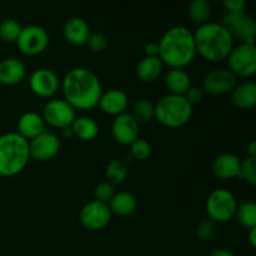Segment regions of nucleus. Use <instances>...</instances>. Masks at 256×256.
Wrapping results in <instances>:
<instances>
[{
  "label": "nucleus",
  "instance_id": "f257e3e1",
  "mask_svg": "<svg viewBox=\"0 0 256 256\" xmlns=\"http://www.w3.org/2000/svg\"><path fill=\"white\" fill-rule=\"evenodd\" d=\"M64 100L75 110H90L98 106L102 94V84L92 70L74 68L69 70L60 82Z\"/></svg>",
  "mask_w": 256,
  "mask_h": 256
},
{
  "label": "nucleus",
  "instance_id": "f03ea898",
  "mask_svg": "<svg viewBox=\"0 0 256 256\" xmlns=\"http://www.w3.org/2000/svg\"><path fill=\"white\" fill-rule=\"evenodd\" d=\"M159 44V59L172 69H184L195 59L194 34L186 26L170 28Z\"/></svg>",
  "mask_w": 256,
  "mask_h": 256
},
{
  "label": "nucleus",
  "instance_id": "7ed1b4c3",
  "mask_svg": "<svg viewBox=\"0 0 256 256\" xmlns=\"http://www.w3.org/2000/svg\"><path fill=\"white\" fill-rule=\"evenodd\" d=\"M192 34L196 54L210 62L226 60L228 55L235 46L234 38L220 22H205L198 26Z\"/></svg>",
  "mask_w": 256,
  "mask_h": 256
},
{
  "label": "nucleus",
  "instance_id": "20e7f679",
  "mask_svg": "<svg viewBox=\"0 0 256 256\" xmlns=\"http://www.w3.org/2000/svg\"><path fill=\"white\" fill-rule=\"evenodd\" d=\"M30 160L29 142L18 132L0 136V175L12 178L20 174Z\"/></svg>",
  "mask_w": 256,
  "mask_h": 256
},
{
  "label": "nucleus",
  "instance_id": "39448f33",
  "mask_svg": "<svg viewBox=\"0 0 256 256\" xmlns=\"http://www.w3.org/2000/svg\"><path fill=\"white\" fill-rule=\"evenodd\" d=\"M192 115V106L184 96L168 94L154 105V118L166 128H182Z\"/></svg>",
  "mask_w": 256,
  "mask_h": 256
},
{
  "label": "nucleus",
  "instance_id": "423d86ee",
  "mask_svg": "<svg viewBox=\"0 0 256 256\" xmlns=\"http://www.w3.org/2000/svg\"><path fill=\"white\" fill-rule=\"evenodd\" d=\"M236 209V198L228 189L214 190L206 199L208 216L214 222H230L235 216Z\"/></svg>",
  "mask_w": 256,
  "mask_h": 256
},
{
  "label": "nucleus",
  "instance_id": "0eeeda50",
  "mask_svg": "<svg viewBox=\"0 0 256 256\" xmlns=\"http://www.w3.org/2000/svg\"><path fill=\"white\" fill-rule=\"evenodd\" d=\"M15 42L20 52L28 56H35L46 50L49 45V34L39 25H28L22 28Z\"/></svg>",
  "mask_w": 256,
  "mask_h": 256
},
{
  "label": "nucleus",
  "instance_id": "6e6552de",
  "mask_svg": "<svg viewBox=\"0 0 256 256\" xmlns=\"http://www.w3.org/2000/svg\"><path fill=\"white\" fill-rule=\"evenodd\" d=\"M40 115H42L45 125L60 130L72 126L76 118L74 108L64 99L49 100L44 105Z\"/></svg>",
  "mask_w": 256,
  "mask_h": 256
},
{
  "label": "nucleus",
  "instance_id": "1a4fd4ad",
  "mask_svg": "<svg viewBox=\"0 0 256 256\" xmlns=\"http://www.w3.org/2000/svg\"><path fill=\"white\" fill-rule=\"evenodd\" d=\"M229 70L235 76L250 78L256 72V49L248 44L232 48L226 58Z\"/></svg>",
  "mask_w": 256,
  "mask_h": 256
},
{
  "label": "nucleus",
  "instance_id": "9d476101",
  "mask_svg": "<svg viewBox=\"0 0 256 256\" xmlns=\"http://www.w3.org/2000/svg\"><path fill=\"white\" fill-rule=\"evenodd\" d=\"M220 24L230 32L232 38H239L244 44L255 46L256 24L255 20L245 12L239 14H226L222 16Z\"/></svg>",
  "mask_w": 256,
  "mask_h": 256
},
{
  "label": "nucleus",
  "instance_id": "9b49d317",
  "mask_svg": "<svg viewBox=\"0 0 256 256\" xmlns=\"http://www.w3.org/2000/svg\"><path fill=\"white\" fill-rule=\"evenodd\" d=\"M112 215L109 205L92 200L86 202L80 210V222L85 229L98 232L109 225Z\"/></svg>",
  "mask_w": 256,
  "mask_h": 256
},
{
  "label": "nucleus",
  "instance_id": "f8f14e48",
  "mask_svg": "<svg viewBox=\"0 0 256 256\" xmlns=\"http://www.w3.org/2000/svg\"><path fill=\"white\" fill-rule=\"evenodd\" d=\"M62 148L59 138L54 132L45 130L39 136L34 138L29 142L30 159L36 162H49L56 156Z\"/></svg>",
  "mask_w": 256,
  "mask_h": 256
},
{
  "label": "nucleus",
  "instance_id": "ddd939ff",
  "mask_svg": "<svg viewBox=\"0 0 256 256\" xmlns=\"http://www.w3.org/2000/svg\"><path fill=\"white\" fill-rule=\"evenodd\" d=\"M236 86V76L229 69H214L202 78V92L210 95H224Z\"/></svg>",
  "mask_w": 256,
  "mask_h": 256
},
{
  "label": "nucleus",
  "instance_id": "4468645a",
  "mask_svg": "<svg viewBox=\"0 0 256 256\" xmlns=\"http://www.w3.org/2000/svg\"><path fill=\"white\" fill-rule=\"evenodd\" d=\"M29 86L30 90L38 96L52 98L60 89V79L52 70L40 68L30 75Z\"/></svg>",
  "mask_w": 256,
  "mask_h": 256
},
{
  "label": "nucleus",
  "instance_id": "2eb2a0df",
  "mask_svg": "<svg viewBox=\"0 0 256 256\" xmlns=\"http://www.w3.org/2000/svg\"><path fill=\"white\" fill-rule=\"evenodd\" d=\"M112 135L119 144L130 145L139 138V124L126 112L118 115L112 122Z\"/></svg>",
  "mask_w": 256,
  "mask_h": 256
},
{
  "label": "nucleus",
  "instance_id": "dca6fc26",
  "mask_svg": "<svg viewBox=\"0 0 256 256\" xmlns=\"http://www.w3.org/2000/svg\"><path fill=\"white\" fill-rule=\"evenodd\" d=\"M128 104H129V99L122 90L110 89L106 92H102L99 102H98V106L105 114L118 116V115L124 114Z\"/></svg>",
  "mask_w": 256,
  "mask_h": 256
},
{
  "label": "nucleus",
  "instance_id": "f3484780",
  "mask_svg": "<svg viewBox=\"0 0 256 256\" xmlns=\"http://www.w3.org/2000/svg\"><path fill=\"white\" fill-rule=\"evenodd\" d=\"M62 32H64V38L66 39V42L75 46H82V45L86 44L88 39L92 34L86 20L79 16H72L68 19L64 24Z\"/></svg>",
  "mask_w": 256,
  "mask_h": 256
},
{
  "label": "nucleus",
  "instance_id": "a211bd4d",
  "mask_svg": "<svg viewBox=\"0 0 256 256\" xmlns=\"http://www.w3.org/2000/svg\"><path fill=\"white\" fill-rule=\"evenodd\" d=\"M240 164L242 160L238 155L232 152H225L219 155L212 162V174L222 180H230L239 178Z\"/></svg>",
  "mask_w": 256,
  "mask_h": 256
},
{
  "label": "nucleus",
  "instance_id": "6ab92c4d",
  "mask_svg": "<svg viewBox=\"0 0 256 256\" xmlns=\"http://www.w3.org/2000/svg\"><path fill=\"white\" fill-rule=\"evenodd\" d=\"M26 75V66L16 58H6L0 62V82L8 86L20 84Z\"/></svg>",
  "mask_w": 256,
  "mask_h": 256
},
{
  "label": "nucleus",
  "instance_id": "aec40b11",
  "mask_svg": "<svg viewBox=\"0 0 256 256\" xmlns=\"http://www.w3.org/2000/svg\"><path fill=\"white\" fill-rule=\"evenodd\" d=\"M45 126L46 125H45L42 115L34 112H28L22 114L18 120V134L30 142L34 138L39 136L42 132H44L46 130Z\"/></svg>",
  "mask_w": 256,
  "mask_h": 256
},
{
  "label": "nucleus",
  "instance_id": "412c9836",
  "mask_svg": "<svg viewBox=\"0 0 256 256\" xmlns=\"http://www.w3.org/2000/svg\"><path fill=\"white\" fill-rule=\"evenodd\" d=\"M232 102L235 108L250 110L256 106V85L248 82L236 85L232 92Z\"/></svg>",
  "mask_w": 256,
  "mask_h": 256
},
{
  "label": "nucleus",
  "instance_id": "4be33fe9",
  "mask_svg": "<svg viewBox=\"0 0 256 256\" xmlns=\"http://www.w3.org/2000/svg\"><path fill=\"white\" fill-rule=\"evenodd\" d=\"M108 205H109L112 214L119 215V216H128L136 210L138 200L132 192H120L114 194V196L112 198Z\"/></svg>",
  "mask_w": 256,
  "mask_h": 256
},
{
  "label": "nucleus",
  "instance_id": "5701e85b",
  "mask_svg": "<svg viewBox=\"0 0 256 256\" xmlns=\"http://www.w3.org/2000/svg\"><path fill=\"white\" fill-rule=\"evenodd\" d=\"M165 85L170 94L184 96L192 88V79L184 69H172L165 76Z\"/></svg>",
  "mask_w": 256,
  "mask_h": 256
},
{
  "label": "nucleus",
  "instance_id": "b1692460",
  "mask_svg": "<svg viewBox=\"0 0 256 256\" xmlns=\"http://www.w3.org/2000/svg\"><path fill=\"white\" fill-rule=\"evenodd\" d=\"M162 68H164V64L159 59V56H144L136 65V76L142 82H152L160 76Z\"/></svg>",
  "mask_w": 256,
  "mask_h": 256
},
{
  "label": "nucleus",
  "instance_id": "393cba45",
  "mask_svg": "<svg viewBox=\"0 0 256 256\" xmlns=\"http://www.w3.org/2000/svg\"><path fill=\"white\" fill-rule=\"evenodd\" d=\"M72 130L74 136L79 138L80 140L89 142L95 139L99 134V125L94 119L89 116L75 118L74 122L72 124Z\"/></svg>",
  "mask_w": 256,
  "mask_h": 256
},
{
  "label": "nucleus",
  "instance_id": "a878e982",
  "mask_svg": "<svg viewBox=\"0 0 256 256\" xmlns=\"http://www.w3.org/2000/svg\"><path fill=\"white\" fill-rule=\"evenodd\" d=\"M189 18L194 24L202 25L208 22L212 15V5L208 0H194L189 5Z\"/></svg>",
  "mask_w": 256,
  "mask_h": 256
},
{
  "label": "nucleus",
  "instance_id": "bb28decb",
  "mask_svg": "<svg viewBox=\"0 0 256 256\" xmlns=\"http://www.w3.org/2000/svg\"><path fill=\"white\" fill-rule=\"evenodd\" d=\"M235 216L238 218L239 224L245 229L250 230L256 228V204L254 202H244L238 205Z\"/></svg>",
  "mask_w": 256,
  "mask_h": 256
},
{
  "label": "nucleus",
  "instance_id": "cd10ccee",
  "mask_svg": "<svg viewBox=\"0 0 256 256\" xmlns=\"http://www.w3.org/2000/svg\"><path fill=\"white\" fill-rule=\"evenodd\" d=\"M132 115L138 124H145L154 119V104L148 99H139L134 102Z\"/></svg>",
  "mask_w": 256,
  "mask_h": 256
},
{
  "label": "nucleus",
  "instance_id": "c85d7f7f",
  "mask_svg": "<svg viewBox=\"0 0 256 256\" xmlns=\"http://www.w3.org/2000/svg\"><path fill=\"white\" fill-rule=\"evenodd\" d=\"M105 176L106 182L112 185L122 184L128 176V166L125 162L119 159L112 160L105 169Z\"/></svg>",
  "mask_w": 256,
  "mask_h": 256
},
{
  "label": "nucleus",
  "instance_id": "c756f323",
  "mask_svg": "<svg viewBox=\"0 0 256 256\" xmlns=\"http://www.w3.org/2000/svg\"><path fill=\"white\" fill-rule=\"evenodd\" d=\"M22 26L15 19H5L0 22V39L5 42H15Z\"/></svg>",
  "mask_w": 256,
  "mask_h": 256
},
{
  "label": "nucleus",
  "instance_id": "7c9ffc66",
  "mask_svg": "<svg viewBox=\"0 0 256 256\" xmlns=\"http://www.w3.org/2000/svg\"><path fill=\"white\" fill-rule=\"evenodd\" d=\"M240 179L249 182L252 186L256 185V158L248 156L246 159L242 160L239 172Z\"/></svg>",
  "mask_w": 256,
  "mask_h": 256
},
{
  "label": "nucleus",
  "instance_id": "2f4dec72",
  "mask_svg": "<svg viewBox=\"0 0 256 256\" xmlns=\"http://www.w3.org/2000/svg\"><path fill=\"white\" fill-rule=\"evenodd\" d=\"M130 152H132V156L134 159L144 162V160L149 159L150 155H152V146L146 140L138 138L135 142L130 144Z\"/></svg>",
  "mask_w": 256,
  "mask_h": 256
},
{
  "label": "nucleus",
  "instance_id": "473e14b6",
  "mask_svg": "<svg viewBox=\"0 0 256 256\" xmlns=\"http://www.w3.org/2000/svg\"><path fill=\"white\" fill-rule=\"evenodd\" d=\"M114 186L108 182H100L94 189L95 200L100 202H104V204H109V202L114 196Z\"/></svg>",
  "mask_w": 256,
  "mask_h": 256
},
{
  "label": "nucleus",
  "instance_id": "72a5a7b5",
  "mask_svg": "<svg viewBox=\"0 0 256 256\" xmlns=\"http://www.w3.org/2000/svg\"><path fill=\"white\" fill-rule=\"evenodd\" d=\"M88 48L92 52H102L108 46V38L102 32H92L86 42Z\"/></svg>",
  "mask_w": 256,
  "mask_h": 256
},
{
  "label": "nucleus",
  "instance_id": "f704fd0d",
  "mask_svg": "<svg viewBox=\"0 0 256 256\" xmlns=\"http://www.w3.org/2000/svg\"><path fill=\"white\" fill-rule=\"evenodd\" d=\"M215 230V222L208 218V219L200 220L199 224L196 225L195 229V234H196L198 239L200 240H209L212 236Z\"/></svg>",
  "mask_w": 256,
  "mask_h": 256
},
{
  "label": "nucleus",
  "instance_id": "c9c22d12",
  "mask_svg": "<svg viewBox=\"0 0 256 256\" xmlns=\"http://www.w3.org/2000/svg\"><path fill=\"white\" fill-rule=\"evenodd\" d=\"M245 2L244 0H224L222 2V6L226 9L228 14H239V12H244L245 9Z\"/></svg>",
  "mask_w": 256,
  "mask_h": 256
},
{
  "label": "nucleus",
  "instance_id": "e433bc0d",
  "mask_svg": "<svg viewBox=\"0 0 256 256\" xmlns=\"http://www.w3.org/2000/svg\"><path fill=\"white\" fill-rule=\"evenodd\" d=\"M202 96H204V92H202V89H200V88H196V86L190 88V89L186 92V94L184 95L186 102H189L192 106L195 104H199V102L202 100Z\"/></svg>",
  "mask_w": 256,
  "mask_h": 256
},
{
  "label": "nucleus",
  "instance_id": "4c0bfd02",
  "mask_svg": "<svg viewBox=\"0 0 256 256\" xmlns=\"http://www.w3.org/2000/svg\"><path fill=\"white\" fill-rule=\"evenodd\" d=\"M144 52H145V56H149V58L159 56V44H158V42H149V44H146V46H145Z\"/></svg>",
  "mask_w": 256,
  "mask_h": 256
},
{
  "label": "nucleus",
  "instance_id": "58836bf2",
  "mask_svg": "<svg viewBox=\"0 0 256 256\" xmlns=\"http://www.w3.org/2000/svg\"><path fill=\"white\" fill-rule=\"evenodd\" d=\"M210 256H235L234 252H230L229 249H225V248H219V249L212 250Z\"/></svg>",
  "mask_w": 256,
  "mask_h": 256
},
{
  "label": "nucleus",
  "instance_id": "ea45409f",
  "mask_svg": "<svg viewBox=\"0 0 256 256\" xmlns=\"http://www.w3.org/2000/svg\"><path fill=\"white\" fill-rule=\"evenodd\" d=\"M248 156L256 158V142L254 140L250 142V144L248 145Z\"/></svg>",
  "mask_w": 256,
  "mask_h": 256
},
{
  "label": "nucleus",
  "instance_id": "a19ab883",
  "mask_svg": "<svg viewBox=\"0 0 256 256\" xmlns=\"http://www.w3.org/2000/svg\"><path fill=\"white\" fill-rule=\"evenodd\" d=\"M249 242L252 248L256 246V228L249 230Z\"/></svg>",
  "mask_w": 256,
  "mask_h": 256
},
{
  "label": "nucleus",
  "instance_id": "79ce46f5",
  "mask_svg": "<svg viewBox=\"0 0 256 256\" xmlns=\"http://www.w3.org/2000/svg\"><path fill=\"white\" fill-rule=\"evenodd\" d=\"M62 138H65V139H72V138L74 136V132H72V126L62 129Z\"/></svg>",
  "mask_w": 256,
  "mask_h": 256
}]
</instances>
